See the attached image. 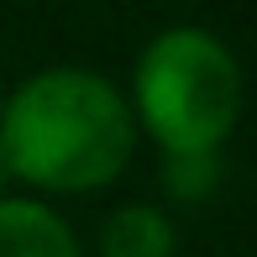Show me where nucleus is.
Returning <instances> with one entry per match:
<instances>
[{
  "label": "nucleus",
  "mask_w": 257,
  "mask_h": 257,
  "mask_svg": "<svg viewBox=\"0 0 257 257\" xmlns=\"http://www.w3.org/2000/svg\"><path fill=\"white\" fill-rule=\"evenodd\" d=\"M6 179H11V168H6V153H0V189H6Z\"/></svg>",
  "instance_id": "39448f33"
},
{
  "label": "nucleus",
  "mask_w": 257,
  "mask_h": 257,
  "mask_svg": "<svg viewBox=\"0 0 257 257\" xmlns=\"http://www.w3.org/2000/svg\"><path fill=\"white\" fill-rule=\"evenodd\" d=\"M137 147L132 100L89 68L32 74L0 100V153L11 179L48 194H89L121 179Z\"/></svg>",
  "instance_id": "f257e3e1"
},
{
  "label": "nucleus",
  "mask_w": 257,
  "mask_h": 257,
  "mask_svg": "<svg viewBox=\"0 0 257 257\" xmlns=\"http://www.w3.org/2000/svg\"><path fill=\"white\" fill-rule=\"evenodd\" d=\"M100 257H173V220L153 205H121L100 226Z\"/></svg>",
  "instance_id": "20e7f679"
},
{
  "label": "nucleus",
  "mask_w": 257,
  "mask_h": 257,
  "mask_svg": "<svg viewBox=\"0 0 257 257\" xmlns=\"http://www.w3.org/2000/svg\"><path fill=\"white\" fill-rule=\"evenodd\" d=\"M132 115L168 158H210L241 115V68L205 27H168L132 68Z\"/></svg>",
  "instance_id": "f03ea898"
},
{
  "label": "nucleus",
  "mask_w": 257,
  "mask_h": 257,
  "mask_svg": "<svg viewBox=\"0 0 257 257\" xmlns=\"http://www.w3.org/2000/svg\"><path fill=\"white\" fill-rule=\"evenodd\" d=\"M0 257H84V252L63 215H53L37 200L0 194Z\"/></svg>",
  "instance_id": "7ed1b4c3"
},
{
  "label": "nucleus",
  "mask_w": 257,
  "mask_h": 257,
  "mask_svg": "<svg viewBox=\"0 0 257 257\" xmlns=\"http://www.w3.org/2000/svg\"><path fill=\"white\" fill-rule=\"evenodd\" d=\"M0 100H6V89H0Z\"/></svg>",
  "instance_id": "423d86ee"
}]
</instances>
